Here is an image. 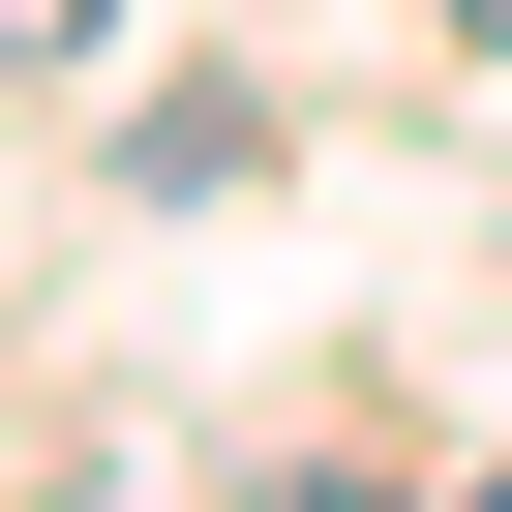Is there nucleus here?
<instances>
[{
  "mask_svg": "<svg viewBox=\"0 0 512 512\" xmlns=\"http://www.w3.org/2000/svg\"><path fill=\"white\" fill-rule=\"evenodd\" d=\"M91 31H121V0H0V61H91Z\"/></svg>",
  "mask_w": 512,
  "mask_h": 512,
  "instance_id": "f257e3e1",
  "label": "nucleus"
},
{
  "mask_svg": "<svg viewBox=\"0 0 512 512\" xmlns=\"http://www.w3.org/2000/svg\"><path fill=\"white\" fill-rule=\"evenodd\" d=\"M452 31H482V61H512V0H452Z\"/></svg>",
  "mask_w": 512,
  "mask_h": 512,
  "instance_id": "f03ea898",
  "label": "nucleus"
}]
</instances>
